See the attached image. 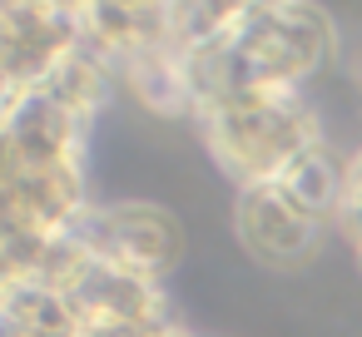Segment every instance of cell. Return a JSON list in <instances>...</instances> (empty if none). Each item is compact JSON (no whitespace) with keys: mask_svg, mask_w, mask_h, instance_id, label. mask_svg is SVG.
Returning <instances> with one entry per match:
<instances>
[{"mask_svg":"<svg viewBox=\"0 0 362 337\" xmlns=\"http://www.w3.org/2000/svg\"><path fill=\"white\" fill-rule=\"evenodd\" d=\"M149 114L164 119H194V80H189V55L174 45H154L134 60L119 65L115 75Z\"/></svg>","mask_w":362,"mask_h":337,"instance_id":"obj_7","label":"cell"},{"mask_svg":"<svg viewBox=\"0 0 362 337\" xmlns=\"http://www.w3.org/2000/svg\"><path fill=\"white\" fill-rule=\"evenodd\" d=\"M273 184H283L308 213H317L322 223H337V203H342V184H347V164L332 154V144H313L308 154H298Z\"/></svg>","mask_w":362,"mask_h":337,"instance_id":"obj_8","label":"cell"},{"mask_svg":"<svg viewBox=\"0 0 362 337\" xmlns=\"http://www.w3.org/2000/svg\"><path fill=\"white\" fill-rule=\"evenodd\" d=\"M45 6H60V11H70V16H80V20H85V11H90V0H45Z\"/></svg>","mask_w":362,"mask_h":337,"instance_id":"obj_12","label":"cell"},{"mask_svg":"<svg viewBox=\"0 0 362 337\" xmlns=\"http://www.w3.org/2000/svg\"><path fill=\"white\" fill-rule=\"evenodd\" d=\"M85 40V20L45 0H0V75L35 90Z\"/></svg>","mask_w":362,"mask_h":337,"instance_id":"obj_4","label":"cell"},{"mask_svg":"<svg viewBox=\"0 0 362 337\" xmlns=\"http://www.w3.org/2000/svg\"><path fill=\"white\" fill-rule=\"evenodd\" d=\"M337 30L308 0H258V6L214 45L189 50L194 80V114L199 105L233 95V90H293L332 60Z\"/></svg>","mask_w":362,"mask_h":337,"instance_id":"obj_1","label":"cell"},{"mask_svg":"<svg viewBox=\"0 0 362 337\" xmlns=\"http://www.w3.org/2000/svg\"><path fill=\"white\" fill-rule=\"evenodd\" d=\"M337 228L347 233V243L362 258V149L347 159V184H342V203H337Z\"/></svg>","mask_w":362,"mask_h":337,"instance_id":"obj_10","label":"cell"},{"mask_svg":"<svg viewBox=\"0 0 362 337\" xmlns=\"http://www.w3.org/2000/svg\"><path fill=\"white\" fill-rule=\"evenodd\" d=\"M194 129L209 149V159L238 184H273L298 154L322 144L317 114L308 95L293 90H233L209 105H199Z\"/></svg>","mask_w":362,"mask_h":337,"instance_id":"obj_2","label":"cell"},{"mask_svg":"<svg viewBox=\"0 0 362 337\" xmlns=\"http://www.w3.org/2000/svg\"><path fill=\"white\" fill-rule=\"evenodd\" d=\"M25 169H85V139L90 124L75 119L60 100H50L40 85L21 95L16 114L6 119Z\"/></svg>","mask_w":362,"mask_h":337,"instance_id":"obj_6","label":"cell"},{"mask_svg":"<svg viewBox=\"0 0 362 337\" xmlns=\"http://www.w3.org/2000/svg\"><path fill=\"white\" fill-rule=\"evenodd\" d=\"M21 95H25V90H21V85H16L11 75H0V124H6V119L16 114V105H21Z\"/></svg>","mask_w":362,"mask_h":337,"instance_id":"obj_11","label":"cell"},{"mask_svg":"<svg viewBox=\"0 0 362 337\" xmlns=\"http://www.w3.org/2000/svg\"><path fill=\"white\" fill-rule=\"evenodd\" d=\"M233 228H238V243L268 263V268H298L317 253L322 243V218L308 213L283 184H253V189H238V208H233Z\"/></svg>","mask_w":362,"mask_h":337,"instance_id":"obj_5","label":"cell"},{"mask_svg":"<svg viewBox=\"0 0 362 337\" xmlns=\"http://www.w3.org/2000/svg\"><path fill=\"white\" fill-rule=\"evenodd\" d=\"M0 337H85V327L65 292L25 283L0 312Z\"/></svg>","mask_w":362,"mask_h":337,"instance_id":"obj_9","label":"cell"},{"mask_svg":"<svg viewBox=\"0 0 362 337\" xmlns=\"http://www.w3.org/2000/svg\"><path fill=\"white\" fill-rule=\"evenodd\" d=\"M75 233L100 263H115L149 283H164L184 258L179 223L154 203H90Z\"/></svg>","mask_w":362,"mask_h":337,"instance_id":"obj_3","label":"cell"}]
</instances>
